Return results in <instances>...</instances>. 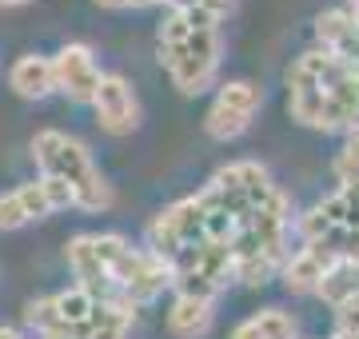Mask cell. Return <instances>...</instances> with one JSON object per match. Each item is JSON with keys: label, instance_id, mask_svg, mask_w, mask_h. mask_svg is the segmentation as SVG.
I'll use <instances>...</instances> for the list:
<instances>
[{"label": "cell", "instance_id": "1", "mask_svg": "<svg viewBox=\"0 0 359 339\" xmlns=\"http://www.w3.org/2000/svg\"><path fill=\"white\" fill-rule=\"evenodd\" d=\"M287 112L316 132H359V68L311 48L287 68Z\"/></svg>", "mask_w": 359, "mask_h": 339}, {"label": "cell", "instance_id": "2", "mask_svg": "<svg viewBox=\"0 0 359 339\" xmlns=\"http://www.w3.org/2000/svg\"><path fill=\"white\" fill-rule=\"evenodd\" d=\"M156 53L184 96H200L216 84L219 60H224L219 20L196 8H168L156 28Z\"/></svg>", "mask_w": 359, "mask_h": 339}, {"label": "cell", "instance_id": "3", "mask_svg": "<svg viewBox=\"0 0 359 339\" xmlns=\"http://www.w3.org/2000/svg\"><path fill=\"white\" fill-rule=\"evenodd\" d=\"M287 240H292V200L280 188L271 192L259 208H252L240 220L231 235V260H236V279L248 287H259L276 279L287 260Z\"/></svg>", "mask_w": 359, "mask_h": 339}, {"label": "cell", "instance_id": "4", "mask_svg": "<svg viewBox=\"0 0 359 339\" xmlns=\"http://www.w3.org/2000/svg\"><path fill=\"white\" fill-rule=\"evenodd\" d=\"M32 160H36L40 176L68 184V192L76 200L80 212H104L112 208V188L100 176V168L92 164V152L76 136H68L60 128H44L32 136Z\"/></svg>", "mask_w": 359, "mask_h": 339}, {"label": "cell", "instance_id": "5", "mask_svg": "<svg viewBox=\"0 0 359 339\" xmlns=\"http://www.w3.org/2000/svg\"><path fill=\"white\" fill-rule=\"evenodd\" d=\"M92 248L100 256L104 272H108V279L116 287V296L128 300L132 307H144V303L160 300L168 287H172L168 263L160 256H152L148 248H136L124 235L100 232V235H92Z\"/></svg>", "mask_w": 359, "mask_h": 339}, {"label": "cell", "instance_id": "6", "mask_svg": "<svg viewBox=\"0 0 359 339\" xmlns=\"http://www.w3.org/2000/svg\"><path fill=\"white\" fill-rule=\"evenodd\" d=\"M172 287L176 296H200V300H216L219 291L236 279V260H231V244L224 240H200L192 248L168 260Z\"/></svg>", "mask_w": 359, "mask_h": 339}, {"label": "cell", "instance_id": "7", "mask_svg": "<svg viewBox=\"0 0 359 339\" xmlns=\"http://www.w3.org/2000/svg\"><path fill=\"white\" fill-rule=\"evenodd\" d=\"M200 240H208L200 196L176 200V204H168L164 212H156L152 220H148V251L160 256L164 263L172 260V256H180L184 248L200 244Z\"/></svg>", "mask_w": 359, "mask_h": 339}, {"label": "cell", "instance_id": "8", "mask_svg": "<svg viewBox=\"0 0 359 339\" xmlns=\"http://www.w3.org/2000/svg\"><path fill=\"white\" fill-rule=\"evenodd\" d=\"M76 208V200L68 192V184L52 180V176H40V180H28L13 192L0 196V232H16L32 220H44L52 212Z\"/></svg>", "mask_w": 359, "mask_h": 339}, {"label": "cell", "instance_id": "9", "mask_svg": "<svg viewBox=\"0 0 359 339\" xmlns=\"http://www.w3.org/2000/svg\"><path fill=\"white\" fill-rule=\"evenodd\" d=\"M259 104H264V88L252 84V80H228V84H219L216 100H212V108H208V116H204L208 136L219 144L240 140L252 128Z\"/></svg>", "mask_w": 359, "mask_h": 339}, {"label": "cell", "instance_id": "10", "mask_svg": "<svg viewBox=\"0 0 359 339\" xmlns=\"http://www.w3.org/2000/svg\"><path fill=\"white\" fill-rule=\"evenodd\" d=\"M92 108H96V124H100L108 136H132L136 124H140V104H136V92L120 72H104L100 84H96V96H92Z\"/></svg>", "mask_w": 359, "mask_h": 339}, {"label": "cell", "instance_id": "11", "mask_svg": "<svg viewBox=\"0 0 359 339\" xmlns=\"http://www.w3.org/2000/svg\"><path fill=\"white\" fill-rule=\"evenodd\" d=\"M52 76H56V92H65L72 104H92L104 72L88 44H65L52 56Z\"/></svg>", "mask_w": 359, "mask_h": 339}, {"label": "cell", "instance_id": "12", "mask_svg": "<svg viewBox=\"0 0 359 339\" xmlns=\"http://www.w3.org/2000/svg\"><path fill=\"white\" fill-rule=\"evenodd\" d=\"M335 260H339V256H335L327 244H304V240H299V248L287 251V260H283L280 279L292 296H316L320 279L327 275V268H332Z\"/></svg>", "mask_w": 359, "mask_h": 339}, {"label": "cell", "instance_id": "13", "mask_svg": "<svg viewBox=\"0 0 359 339\" xmlns=\"http://www.w3.org/2000/svg\"><path fill=\"white\" fill-rule=\"evenodd\" d=\"M65 260H68V268H72V275H76L80 291H88L92 300H100V303L120 300L116 287H112V279H108V272H104L100 256H96V248H92V232H80V235L68 240Z\"/></svg>", "mask_w": 359, "mask_h": 339}, {"label": "cell", "instance_id": "14", "mask_svg": "<svg viewBox=\"0 0 359 339\" xmlns=\"http://www.w3.org/2000/svg\"><path fill=\"white\" fill-rule=\"evenodd\" d=\"M316 36H320V53L359 68V16L351 8H327L316 16Z\"/></svg>", "mask_w": 359, "mask_h": 339}, {"label": "cell", "instance_id": "15", "mask_svg": "<svg viewBox=\"0 0 359 339\" xmlns=\"http://www.w3.org/2000/svg\"><path fill=\"white\" fill-rule=\"evenodd\" d=\"M8 88L20 100H48L56 92V76H52V56L28 53L8 68Z\"/></svg>", "mask_w": 359, "mask_h": 339}, {"label": "cell", "instance_id": "16", "mask_svg": "<svg viewBox=\"0 0 359 339\" xmlns=\"http://www.w3.org/2000/svg\"><path fill=\"white\" fill-rule=\"evenodd\" d=\"M216 324V300L200 296H176L168 307V331L176 339H204Z\"/></svg>", "mask_w": 359, "mask_h": 339}, {"label": "cell", "instance_id": "17", "mask_svg": "<svg viewBox=\"0 0 359 339\" xmlns=\"http://www.w3.org/2000/svg\"><path fill=\"white\" fill-rule=\"evenodd\" d=\"M132 319H136V307H132L128 300L96 303L92 315L80 324V339H128Z\"/></svg>", "mask_w": 359, "mask_h": 339}, {"label": "cell", "instance_id": "18", "mask_svg": "<svg viewBox=\"0 0 359 339\" xmlns=\"http://www.w3.org/2000/svg\"><path fill=\"white\" fill-rule=\"evenodd\" d=\"M316 296H320L327 307H344V303L359 300V263H347V260H335L332 268H327V275L320 279V287H316Z\"/></svg>", "mask_w": 359, "mask_h": 339}, {"label": "cell", "instance_id": "19", "mask_svg": "<svg viewBox=\"0 0 359 339\" xmlns=\"http://www.w3.org/2000/svg\"><path fill=\"white\" fill-rule=\"evenodd\" d=\"M231 339H295V319L280 307H264L231 327Z\"/></svg>", "mask_w": 359, "mask_h": 339}, {"label": "cell", "instance_id": "20", "mask_svg": "<svg viewBox=\"0 0 359 339\" xmlns=\"http://www.w3.org/2000/svg\"><path fill=\"white\" fill-rule=\"evenodd\" d=\"M48 300H52V312H56V319H65V324H84V319L92 315V307L100 303V300H92L88 291H80L76 284L65 287V291H52Z\"/></svg>", "mask_w": 359, "mask_h": 339}, {"label": "cell", "instance_id": "21", "mask_svg": "<svg viewBox=\"0 0 359 339\" xmlns=\"http://www.w3.org/2000/svg\"><path fill=\"white\" fill-rule=\"evenodd\" d=\"M332 172H335V184L339 188H359V132H351L347 144L335 152Z\"/></svg>", "mask_w": 359, "mask_h": 339}, {"label": "cell", "instance_id": "22", "mask_svg": "<svg viewBox=\"0 0 359 339\" xmlns=\"http://www.w3.org/2000/svg\"><path fill=\"white\" fill-rule=\"evenodd\" d=\"M168 8H196V13H208L224 20L231 13V0H168Z\"/></svg>", "mask_w": 359, "mask_h": 339}, {"label": "cell", "instance_id": "23", "mask_svg": "<svg viewBox=\"0 0 359 339\" xmlns=\"http://www.w3.org/2000/svg\"><path fill=\"white\" fill-rule=\"evenodd\" d=\"M335 331H347V335H359V300L344 303L335 312Z\"/></svg>", "mask_w": 359, "mask_h": 339}, {"label": "cell", "instance_id": "24", "mask_svg": "<svg viewBox=\"0 0 359 339\" xmlns=\"http://www.w3.org/2000/svg\"><path fill=\"white\" fill-rule=\"evenodd\" d=\"M100 8H112V13H128V8H156V4H168V0H96Z\"/></svg>", "mask_w": 359, "mask_h": 339}, {"label": "cell", "instance_id": "25", "mask_svg": "<svg viewBox=\"0 0 359 339\" xmlns=\"http://www.w3.org/2000/svg\"><path fill=\"white\" fill-rule=\"evenodd\" d=\"M0 339H28L25 331H16V327H4L0 324Z\"/></svg>", "mask_w": 359, "mask_h": 339}, {"label": "cell", "instance_id": "26", "mask_svg": "<svg viewBox=\"0 0 359 339\" xmlns=\"http://www.w3.org/2000/svg\"><path fill=\"white\" fill-rule=\"evenodd\" d=\"M13 4H28V0H0V8H13Z\"/></svg>", "mask_w": 359, "mask_h": 339}, {"label": "cell", "instance_id": "27", "mask_svg": "<svg viewBox=\"0 0 359 339\" xmlns=\"http://www.w3.org/2000/svg\"><path fill=\"white\" fill-rule=\"evenodd\" d=\"M335 335H344V339H359V335H347V331H335Z\"/></svg>", "mask_w": 359, "mask_h": 339}, {"label": "cell", "instance_id": "28", "mask_svg": "<svg viewBox=\"0 0 359 339\" xmlns=\"http://www.w3.org/2000/svg\"><path fill=\"white\" fill-rule=\"evenodd\" d=\"M332 339H344V335H332Z\"/></svg>", "mask_w": 359, "mask_h": 339}]
</instances>
